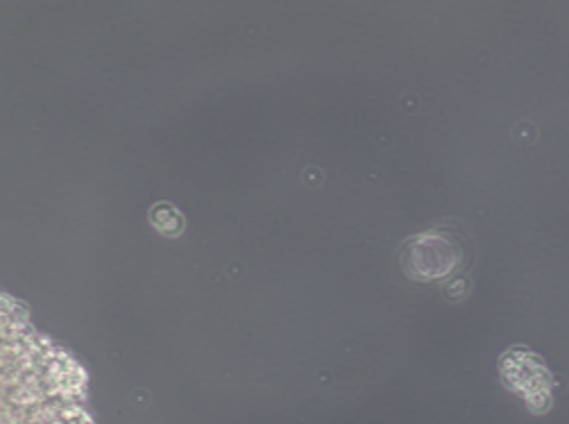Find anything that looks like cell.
<instances>
[{
	"label": "cell",
	"instance_id": "obj_1",
	"mask_svg": "<svg viewBox=\"0 0 569 424\" xmlns=\"http://www.w3.org/2000/svg\"><path fill=\"white\" fill-rule=\"evenodd\" d=\"M148 218L152 222V227H155L159 234H164V236H170V238L179 236V234H182L184 227H186L184 215L179 213L177 206H173L170 202H157L150 209Z\"/></svg>",
	"mask_w": 569,
	"mask_h": 424
}]
</instances>
